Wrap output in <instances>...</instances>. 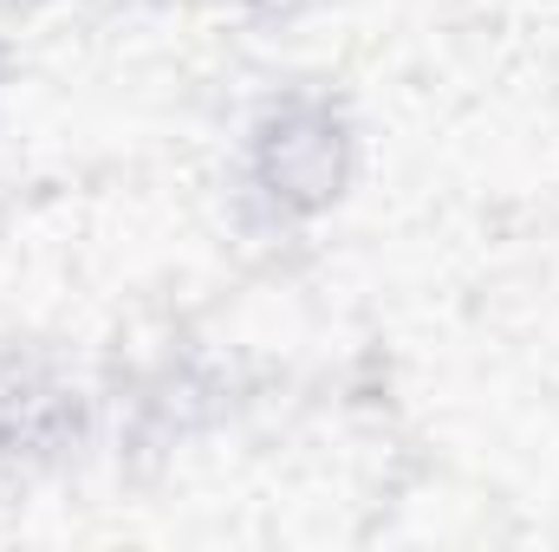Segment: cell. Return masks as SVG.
Segmentation results:
<instances>
[{"instance_id": "obj_1", "label": "cell", "mask_w": 559, "mask_h": 552, "mask_svg": "<svg viewBox=\"0 0 559 552\" xmlns=\"http://www.w3.org/2000/svg\"><path fill=\"white\" fill-rule=\"evenodd\" d=\"M274 182L293 202H325L338 182V131L286 124V137H274Z\"/></svg>"}]
</instances>
